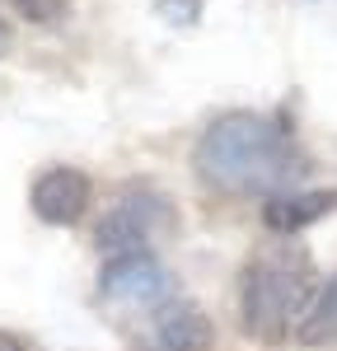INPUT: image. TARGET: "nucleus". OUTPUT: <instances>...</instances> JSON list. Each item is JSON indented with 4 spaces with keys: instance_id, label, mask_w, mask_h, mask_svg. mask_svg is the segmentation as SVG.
<instances>
[{
    "instance_id": "1a4fd4ad",
    "label": "nucleus",
    "mask_w": 337,
    "mask_h": 351,
    "mask_svg": "<svg viewBox=\"0 0 337 351\" xmlns=\"http://www.w3.org/2000/svg\"><path fill=\"white\" fill-rule=\"evenodd\" d=\"M155 10H160V19L173 28H192L201 19V0H155Z\"/></svg>"
},
{
    "instance_id": "6e6552de",
    "label": "nucleus",
    "mask_w": 337,
    "mask_h": 351,
    "mask_svg": "<svg viewBox=\"0 0 337 351\" xmlns=\"http://www.w3.org/2000/svg\"><path fill=\"white\" fill-rule=\"evenodd\" d=\"M295 337H300L305 347H328V342H337V271L319 286V295L309 304V314L300 319Z\"/></svg>"
},
{
    "instance_id": "9b49d317",
    "label": "nucleus",
    "mask_w": 337,
    "mask_h": 351,
    "mask_svg": "<svg viewBox=\"0 0 337 351\" xmlns=\"http://www.w3.org/2000/svg\"><path fill=\"white\" fill-rule=\"evenodd\" d=\"M10 43H14V28H10V19L0 14V56L10 52Z\"/></svg>"
},
{
    "instance_id": "f8f14e48",
    "label": "nucleus",
    "mask_w": 337,
    "mask_h": 351,
    "mask_svg": "<svg viewBox=\"0 0 337 351\" xmlns=\"http://www.w3.org/2000/svg\"><path fill=\"white\" fill-rule=\"evenodd\" d=\"M0 351H24V342L14 332H0Z\"/></svg>"
},
{
    "instance_id": "423d86ee",
    "label": "nucleus",
    "mask_w": 337,
    "mask_h": 351,
    "mask_svg": "<svg viewBox=\"0 0 337 351\" xmlns=\"http://www.w3.org/2000/svg\"><path fill=\"white\" fill-rule=\"evenodd\" d=\"M28 202H33V216L42 225H80L89 216V202H94V183L75 164H52L33 178Z\"/></svg>"
},
{
    "instance_id": "39448f33",
    "label": "nucleus",
    "mask_w": 337,
    "mask_h": 351,
    "mask_svg": "<svg viewBox=\"0 0 337 351\" xmlns=\"http://www.w3.org/2000/svg\"><path fill=\"white\" fill-rule=\"evenodd\" d=\"M127 342H132V351H206L211 347V324L192 300L173 295L150 319L127 328Z\"/></svg>"
},
{
    "instance_id": "7ed1b4c3",
    "label": "nucleus",
    "mask_w": 337,
    "mask_h": 351,
    "mask_svg": "<svg viewBox=\"0 0 337 351\" xmlns=\"http://www.w3.org/2000/svg\"><path fill=\"white\" fill-rule=\"evenodd\" d=\"M178 295L168 267L155 258V253H132V258H108L103 271H99V304L112 324L122 328H136L140 319H150L160 304Z\"/></svg>"
},
{
    "instance_id": "f03ea898",
    "label": "nucleus",
    "mask_w": 337,
    "mask_h": 351,
    "mask_svg": "<svg viewBox=\"0 0 337 351\" xmlns=\"http://www.w3.org/2000/svg\"><path fill=\"white\" fill-rule=\"evenodd\" d=\"M319 295L314 258L295 239H272L253 248L239 276V319L253 342H281L290 337L309 304Z\"/></svg>"
},
{
    "instance_id": "0eeeda50",
    "label": "nucleus",
    "mask_w": 337,
    "mask_h": 351,
    "mask_svg": "<svg viewBox=\"0 0 337 351\" xmlns=\"http://www.w3.org/2000/svg\"><path fill=\"white\" fill-rule=\"evenodd\" d=\"M328 211H337V192L328 188H290L262 202V220L277 230L281 239H290L295 230H305L314 220H323Z\"/></svg>"
},
{
    "instance_id": "f257e3e1",
    "label": "nucleus",
    "mask_w": 337,
    "mask_h": 351,
    "mask_svg": "<svg viewBox=\"0 0 337 351\" xmlns=\"http://www.w3.org/2000/svg\"><path fill=\"white\" fill-rule=\"evenodd\" d=\"M197 178L229 197H277L290 192L305 173V155L290 127L267 112L234 108L221 112L197 141Z\"/></svg>"
},
{
    "instance_id": "9d476101",
    "label": "nucleus",
    "mask_w": 337,
    "mask_h": 351,
    "mask_svg": "<svg viewBox=\"0 0 337 351\" xmlns=\"http://www.w3.org/2000/svg\"><path fill=\"white\" fill-rule=\"evenodd\" d=\"M19 10H24L28 19H52L56 10H61V0H14Z\"/></svg>"
},
{
    "instance_id": "20e7f679",
    "label": "nucleus",
    "mask_w": 337,
    "mask_h": 351,
    "mask_svg": "<svg viewBox=\"0 0 337 351\" xmlns=\"http://www.w3.org/2000/svg\"><path fill=\"white\" fill-rule=\"evenodd\" d=\"M173 230V202L164 192H155L150 183H132L127 192L112 197V206L103 211L94 243L108 258H132V253H155V239Z\"/></svg>"
}]
</instances>
